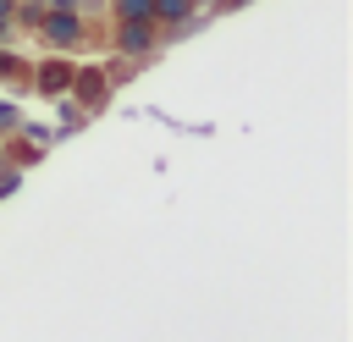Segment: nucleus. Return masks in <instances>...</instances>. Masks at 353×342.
Returning <instances> with one entry per match:
<instances>
[{
    "instance_id": "f257e3e1",
    "label": "nucleus",
    "mask_w": 353,
    "mask_h": 342,
    "mask_svg": "<svg viewBox=\"0 0 353 342\" xmlns=\"http://www.w3.org/2000/svg\"><path fill=\"white\" fill-rule=\"evenodd\" d=\"M39 33H44L50 50H77L83 44V17L72 6H44L39 11Z\"/></svg>"
},
{
    "instance_id": "f03ea898",
    "label": "nucleus",
    "mask_w": 353,
    "mask_h": 342,
    "mask_svg": "<svg viewBox=\"0 0 353 342\" xmlns=\"http://www.w3.org/2000/svg\"><path fill=\"white\" fill-rule=\"evenodd\" d=\"M154 44H160V22H154V17H127V22H116V50H121V55L143 61Z\"/></svg>"
},
{
    "instance_id": "7ed1b4c3",
    "label": "nucleus",
    "mask_w": 353,
    "mask_h": 342,
    "mask_svg": "<svg viewBox=\"0 0 353 342\" xmlns=\"http://www.w3.org/2000/svg\"><path fill=\"white\" fill-rule=\"evenodd\" d=\"M72 88H77V99L88 110H99L105 94H110V77H105V66H83V72H72Z\"/></svg>"
},
{
    "instance_id": "20e7f679",
    "label": "nucleus",
    "mask_w": 353,
    "mask_h": 342,
    "mask_svg": "<svg viewBox=\"0 0 353 342\" xmlns=\"http://www.w3.org/2000/svg\"><path fill=\"white\" fill-rule=\"evenodd\" d=\"M72 61H61V55H50V61H39V72H33V83H39V94H66L72 88Z\"/></svg>"
},
{
    "instance_id": "39448f33",
    "label": "nucleus",
    "mask_w": 353,
    "mask_h": 342,
    "mask_svg": "<svg viewBox=\"0 0 353 342\" xmlns=\"http://www.w3.org/2000/svg\"><path fill=\"white\" fill-rule=\"evenodd\" d=\"M149 17H154L160 28H182V22L193 17V0H149Z\"/></svg>"
},
{
    "instance_id": "423d86ee",
    "label": "nucleus",
    "mask_w": 353,
    "mask_h": 342,
    "mask_svg": "<svg viewBox=\"0 0 353 342\" xmlns=\"http://www.w3.org/2000/svg\"><path fill=\"white\" fill-rule=\"evenodd\" d=\"M127 17H149V0H116V22Z\"/></svg>"
},
{
    "instance_id": "0eeeda50",
    "label": "nucleus",
    "mask_w": 353,
    "mask_h": 342,
    "mask_svg": "<svg viewBox=\"0 0 353 342\" xmlns=\"http://www.w3.org/2000/svg\"><path fill=\"white\" fill-rule=\"evenodd\" d=\"M17 72H22V61H17L11 50H0V77H17Z\"/></svg>"
},
{
    "instance_id": "6e6552de",
    "label": "nucleus",
    "mask_w": 353,
    "mask_h": 342,
    "mask_svg": "<svg viewBox=\"0 0 353 342\" xmlns=\"http://www.w3.org/2000/svg\"><path fill=\"white\" fill-rule=\"evenodd\" d=\"M11 17H17V0H0V39L11 33Z\"/></svg>"
},
{
    "instance_id": "1a4fd4ad",
    "label": "nucleus",
    "mask_w": 353,
    "mask_h": 342,
    "mask_svg": "<svg viewBox=\"0 0 353 342\" xmlns=\"http://www.w3.org/2000/svg\"><path fill=\"white\" fill-rule=\"evenodd\" d=\"M17 127V105H0V132H11Z\"/></svg>"
},
{
    "instance_id": "9d476101",
    "label": "nucleus",
    "mask_w": 353,
    "mask_h": 342,
    "mask_svg": "<svg viewBox=\"0 0 353 342\" xmlns=\"http://www.w3.org/2000/svg\"><path fill=\"white\" fill-rule=\"evenodd\" d=\"M44 6H50V0H22V11H28L33 22H39V11H44Z\"/></svg>"
}]
</instances>
